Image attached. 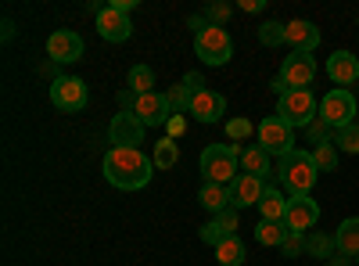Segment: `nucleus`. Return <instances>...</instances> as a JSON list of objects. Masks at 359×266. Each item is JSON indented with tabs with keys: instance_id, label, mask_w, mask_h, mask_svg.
<instances>
[{
	"instance_id": "obj_44",
	"label": "nucleus",
	"mask_w": 359,
	"mask_h": 266,
	"mask_svg": "<svg viewBox=\"0 0 359 266\" xmlns=\"http://www.w3.org/2000/svg\"><path fill=\"white\" fill-rule=\"evenodd\" d=\"M355 101H359V83H355Z\"/></svg>"
},
{
	"instance_id": "obj_8",
	"label": "nucleus",
	"mask_w": 359,
	"mask_h": 266,
	"mask_svg": "<svg viewBox=\"0 0 359 266\" xmlns=\"http://www.w3.org/2000/svg\"><path fill=\"white\" fill-rule=\"evenodd\" d=\"M50 101L54 108H62V112H83L90 94H86V83L76 79V76H57L50 83Z\"/></svg>"
},
{
	"instance_id": "obj_11",
	"label": "nucleus",
	"mask_w": 359,
	"mask_h": 266,
	"mask_svg": "<svg viewBox=\"0 0 359 266\" xmlns=\"http://www.w3.org/2000/svg\"><path fill=\"white\" fill-rule=\"evenodd\" d=\"M83 51H86V44H83L79 33H72V29H54L50 40H47V54H50V62H57V65L79 62Z\"/></svg>"
},
{
	"instance_id": "obj_4",
	"label": "nucleus",
	"mask_w": 359,
	"mask_h": 266,
	"mask_svg": "<svg viewBox=\"0 0 359 266\" xmlns=\"http://www.w3.org/2000/svg\"><path fill=\"white\" fill-rule=\"evenodd\" d=\"M194 54L205 65H226L233 58V40H230V33L223 25H208L194 36Z\"/></svg>"
},
{
	"instance_id": "obj_13",
	"label": "nucleus",
	"mask_w": 359,
	"mask_h": 266,
	"mask_svg": "<svg viewBox=\"0 0 359 266\" xmlns=\"http://www.w3.org/2000/svg\"><path fill=\"white\" fill-rule=\"evenodd\" d=\"M284 44L291 47V54H313L320 47V29L306 18L284 22Z\"/></svg>"
},
{
	"instance_id": "obj_19",
	"label": "nucleus",
	"mask_w": 359,
	"mask_h": 266,
	"mask_svg": "<svg viewBox=\"0 0 359 266\" xmlns=\"http://www.w3.org/2000/svg\"><path fill=\"white\" fill-rule=\"evenodd\" d=\"M241 173H248V176H259V180H269V152H262L259 144H248V147H241Z\"/></svg>"
},
{
	"instance_id": "obj_10",
	"label": "nucleus",
	"mask_w": 359,
	"mask_h": 266,
	"mask_svg": "<svg viewBox=\"0 0 359 266\" xmlns=\"http://www.w3.org/2000/svg\"><path fill=\"white\" fill-rule=\"evenodd\" d=\"M287 230H298V234H309L316 223H320V205L313 201V194H294L287 198V216H284Z\"/></svg>"
},
{
	"instance_id": "obj_23",
	"label": "nucleus",
	"mask_w": 359,
	"mask_h": 266,
	"mask_svg": "<svg viewBox=\"0 0 359 266\" xmlns=\"http://www.w3.org/2000/svg\"><path fill=\"white\" fill-rule=\"evenodd\" d=\"M306 252L313 255V259H331V255H338V245H334V234H323V230H309L306 234Z\"/></svg>"
},
{
	"instance_id": "obj_39",
	"label": "nucleus",
	"mask_w": 359,
	"mask_h": 266,
	"mask_svg": "<svg viewBox=\"0 0 359 266\" xmlns=\"http://www.w3.org/2000/svg\"><path fill=\"white\" fill-rule=\"evenodd\" d=\"M165 126H169V137H172V140H176L180 133H184V130H187V123H184V115H172V119H169Z\"/></svg>"
},
{
	"instance_id": "obj_41",
	"label": "nucleus",
	"mask_w": 359,
	"mask_h": 266,
	"mask_svg": "<svg viewBox=\"0 0 359 266\" xmlns=\"http://www.w3.org/2000/svg\"><path fill=\"white\" fill-rule=\"evenodd\" d=\"M262 0H241V11H262Z\"/></svg>"
},
{
	"instance_id": "obj_7",
	"label": "nucleus",
	"mask_w": 359,
	"mask_h": 266,
	"mask_svg": "<svg viewBox=\"0 0 359 266\" xmlns=\"http://www.w3.org/2000/svg\"><path fill=\"white\" fill-rule=\"evenodd\" d=\"M355 108H359V101H355V94H348V91H331V94H323V101H320V119L327 123V126H334V130H345V126H352L355 123Z\"/></svg>"
},
{
	"instance_id": "obj_21",
	"label": "nucleus",
	"mask_w": 359,
	"mask_h": 266,
	"mask_svg": "<svg viewBox=\"0 0 359 266\" xmlns=\"http://www.w3.org/2000/svg\"><path fill=\"white\" fill-rule=\"evenodd\" d=\"M259 216L269 220V223H284L287 216V198L280 194V187H266L262 201H259Z\"/></svg>"
},
{
	"instance_id": "obj_34",
	"label": "nucleus",
	"mask_w": 359,
	"mask_h": 266,
	"mask_svg": "<svg viewBox=\"0 0 359 266\" xmlns=\"http://www.w3.org/2000/svg\"><path fill=\"white\" fill-rule=\"evenodd\" d=\"M201 15H205L208 25H226V18L233 15V8H230V4H208Z\"/></svg>"
},
{
	"instance_id": "obj_9",
	"label": "nucleus",
	"mask_w": 359,
	"mask_h": 266,
	"mask_svg": "<svg viewBox=\"0 0 359 266\" xmlns=\"http://www.w3.org/2000/svg\"><path fill=\"white\" fill-rule=\"evenodd\" d=\"M313 76H316V58L313 54H291V58H284L280 79H284L287 91H309Z\"/></svg>"
},
{
	"instance_id": "obj_31",
	"label": "nucleus",
	"mask_w": 359,
	"mask_h": 266,
	"mask_svg": "<svg viewBox=\"0 0 359 266\" xmlns=\"http://www.w3.org/2000/svg\"><path fill=\"white\" fill-rule=\"evenodd\" d=\"M259 44L262 47H280L284 44V25L280 22H262L259 25Z\"/></svg>"
},
{
	"instance_id": "obj_25",
	"label": "nucleus",
	"mask_w": 359,
	"mask_h": 266,
	"mask_svg": "<svg viewBox=\"0 0 359 266\" xmlns=\"http://www.w3.org/2000/svg\"><path fill=\"white\" fill-rule=\"evenodd\" d=\"M284 238H287V223H269V220H262V223L255 227V241L266 245V248H280Z\"/></svg>"
},
{
	"instance_id": "obj_15",
	"label": "nucleus",
	"mask_w": 359,
	"mask_h": 266,
	"mask_svg": "<svg viewBox=\"0 0 359 266\" xmlns=\"http://www.w3.org/2000/svg\"><path fill=\"white\" fill-rule=\"evenodd\" d=\"M191 115H194L198 123L212 126V123H219L223 115H226V98L219 91H212V86H205V91H198L194 101H191Z\"/></svg>"
},
{
	"instance_id": "obj_27",
	"label": "nucleus",
	"mask_w": 359,
	"mask_h": 266,
	"mask_svg": "<svg viewBox=\"0 0 359 266\" xmlns=\"http://www.w3.org/2000/svg\"><path fill=\"white\" fill-rule=\"evenodd\" d=\"M151 162H155L158 169H169V166H176V162H180V147H176V140H172V137H162V140L155 144Z\"/></svg>"
},
{
	"instance_id": "obj_30",
	"label": "nucleus",
	"mask_w": 359,
	"mask_h": 266,
	"mask_svg": "<svg viewBox=\"0 0 359 266\" xmlns=\"http://www.w3.org/2000/svg\"><path fill=\"white\" fill-rule=\"evenodd\" d=\"M313 162H316L320 173H334V169H338V147H334V140L313 147Z\"/></svg>"
},
{
	"instance_id": "obj_12",
	"label": "nucleus",
	"mask_w": 359,
	"mask_h": 266,
	"mask_svg": "<svg viewBox=\"0 0 359 266\" xmlns=\"http://www.w3.org/2000/svg\"><path fill=\"white\" fill-rule=\"evenodd\" d=\"M144 123L137 119L133 112H118V115H111V123H108V140H111V147H137L140 140H144Z\"/></svg>"
},
{
	"instance_id": "obj_26",
	"label": "nucleus",
	"mask_w": 359,
	"mask_h": 266,
	"mask_svg": "<svg viewBox=\"0 0 359 266\" xmlns=\"http://www.w3.org/2000/svg\"><path fill=\"white\" fill-rule=\"evenodd\" d=\"M126 83H130V91L140 98V94H151L155 91V69L151 65H133L130 69V76H126Z\"/></svg>"
},
{
	"instance_id": "obj_36",
	"label": "nucleus",
	"mask_w": 359,
	"mask_h": 266,
	"mask_svg": "<svg viewBox=\"0 0 359 266\" xmlns=\"http://www.w3.org/2000/svg\"><path fill=\"white\" fill-rule=\"evenodd\" d=\"M226 137H230V140L252 137V119H230V123H226Z\"/></svg>"
},
{
	"instance_id": "obj_43",
	"label": "nucleus",
	"mask_w": 359,
	"mask_h": 266,
	"mask_svg": "<svg viewBox=\"0 0 359 266\" xmlns=\"http://www.w3.org/2000/svg\"><path fill=\"white\" fill-rule=\"evenodd\" d=\"M11 36H15V22L8 18V22H4V40H11Z\"/></svg>"
},
{
	"instance_id": "obj_35",
	"label": "nucleus",
	"mask_w": 359,
	"mask_h": 266,
	"mask_svg": "<svg viewBox=\"0 0 359 266\" xmlns=\"http://www.w3.org/2000/svg\"><path fill=\"white\" fill-rule=\"evenodd\" d=\"M198 234H201V241H205V245H212V248L226 241V234H223V227H219L216 220H208V223H205V227H201Z\"/></svg>"
},
{
	"instance_id": "obj_42",
	"label": "nucleus",
	"mask_w": 359,
	"mask_h": 266,
	"mask_svg": "<svg viewBox=\"0 0 359 266\" xmlns=\"http://www.w3.org/2000/svg\"><path fill=\"white\" fill-rule=\"evenodd\" d=\"M327 266H352V259L348 255H331V259H327Z\"/></svg>"
},
{
	"instance_id": "obj_22",
	"label": "nucleus",
	"mask_w": 359,
	"mask_h": 266,
	"mask_svg": "<svg viewBox=\"0 0 359 266\" xmlns=\"http://www.w3.org/2000/svg\"><path fill=\"white\" fill-rule=\"evenodd\" d=\"M198 201L205 205L208 213H216V216H219L223 209H230V187H223V184H208V180H205V184L198 187Z\"/></svg>"
},
{
	"instance_id": "obj_3",
	"label": "nucleus",
	"mask_w": 359,
	"mask_h": 266,
	"mask_svg": "<svg viewBox=\"0 0 359 266\" xmlns=\"http://www.w3.org/2000/svg\"><path fill=\"white\" fill-rule=\"evenodd\" d=\"M320 180V169L313 162V152H302V147H294L280 159V184L284 191L294 198V194H309Z\"/></svg>"
},
{
	"instance_id": "obj_18",
	"label": "nucleus",
	"mask_w": 359,
	"mask_h": 266,
	"mask_svg": "<svg viewBox=\"0 0 359 266\" xmlns=\"http://www.w3.org/2000/svg\"><path fill=\"white\" fill-rule=\"evenodd\" d=\"M327 76H331L341 91L348 83H359V58L352 51H334L331 58H327Z\"/></svg>"
},
{
	"instance_id": "obj_1",
	"label": "nucleus",
	"mask_w": 359,
	"mask_h": 266,
	"mask_svg": "<svg viewBox=\"0 0 359 266\" xmlns=\"http://www.w3.org/2000/svg\"><path fill=\"white\" fill-rule=\"evenodd\" d=\"M108 184L118 191H140L151 184L155 176V162L147 159L140 147H108V155L101 162Z\"/></svg>"
},
{
	"instance_id": "obj_5",
	"label": "nucleus",
	"mask_w": 359,
	"mask_h": 266,
	"mask_svg": "<svg viewBox=\"0 0 359 266\" xmlns=\"http://www.w3.org/2000/svg\"><path fill=\"white\" fill-rule=\"evenodd\" d=\"M277 115H280L291 130L309 126L316 115H320V101L313 98V91H287V94L277 101Z\"/></svg>"
},
{
	"instance_id": "obj_16",
	"label": "nucleus",
	"mask_w": 359,
	"mask_h": 266,
	"mask_svg": "<svg viewBox=\"0 0 359 266\" xmlns=\"http://www.w3.org/2000/svg\"><path fill=\"white\" fill-rule=\"evenodd\" d=\"M266 194V180H259V176H248L241 173L237 180L230 184V209H259V201Z\"/></svg>"
},
{
	"instance_id": "obj_2",
	"label": "nucleus",
	"mask_w": 359,
	"mask_h": 266,
	"mask_svg": "<svg viewBox=\"0 0 359 266\" xmlns=\"http://www.w3.org/2000/svg\"><path fill=\"white\" fill-rule=\"evenodd\" d=\"M201 173L208 184L230 187L241 176V147L237 144H208L201 152Z\"/></svg>"
},
{
	"instance_id": "obj_6",
	"label": "nucleus",
	"mask_w": 359,
	"mask_h": 266,
	"mask_svg": "<svg viewBox=\"0 0 359 266\" xmlns=\"http://www.w3.org/2000/svg\"><path fill=\"white\" fill-rule=\"evenodd\" d=\"M255 137H259V147L269 155L284 159L287 152H294V130L280 119V115H266V119L255 126Z\"/></svg>"
},
{
	"instance_id": "obj_28",
	"label": "nucleus",
	"mask_w": 359,
	"mask_h": 266,
	"mask_svg": "<svg viewBox=\"0 0 359 266\" xmlns=\"http://www.w3.org/2000/svg\"><path fill=\"white\" fill-rule=\"evenodd\" d=\"M165 101H169L172 115H176V112H191V101H194V94H191L187 86H184V79H180V83L165 86Z\"/></svg>"
},
{
	"instance_id": "obj_17",
	"label": "nucleus",
	"mask_w": 359,
	"mask_h": 266,
	"mask_svg": "<svg viewBox=\"0 0 359 266\" xmlns=\"http://www.w3.org/2000/svg\"><path fill=\"white\" fill-rule=\"evenodd\" d=\"M133 115H137V119H140L144 126H162V123H169V119H172V108H169L165 94L151 91V94H140V98H137Z\"/></svg>"
},
{
	"instance_id": "obj_33",
	"label": "nucleus",
	"mask_w": 359,
	"mask_h": 266,
	"mask_svg": "<svg viewBox=\"0 0 359 266\" xmlns=\"http://www.w3.org/2000/svg\"><path fill=\"white\" fill-rule=\"evenodd\" d=\"M280 255L287 259H298V255H306V234H298V230H287V238L280 245Z\"/></svg>"
},
{
	"instance_id": "obj_24",
	"label": "nucleus",
	"mask_w": 359,
	"mask_h": 266,
	"mask_svg": "<svg viewBox=\"0 0 359 266\" xmlns=\"http://www.w3.org/2000/svg\"><path fill=\"white\" fill-rule=\"evenodd\" d=\"M245 255H248V248H245V241L237 238V234H230L223 245H216V259H219V266H241Z\"/></svg>"
},
{
	"instance_id": "obj_14",
	"label": "nucleus",
	"mask_w": 359,
	"mask_h": 266,
	"mask_svg": "<svg viewBox=\"0 0 359 266\" xmlns=\"http://www.w3.org/2000/svg\"><path fill=\"white\" fill-rule=\"evenodd\" d=\"M97 33H101V40H108V44H123V40H130V33H133V22H130L126 11L104 4L101 15H97Z\"/></svg>"
},
{
	"instance_id": "obj_37",
	"label": "nucleus",
	"mask_w": 359,
	"mask_h": 266,
	"mask_svg": "<svg viewBox=\"0 0 359 266\" xmlns=\"http://www.w3.org/2000/svg\"><path fill=\"white\" fill-rule=\"evenodd\" d=\"M216 223L223 227V234H226V238H230V234L237 230V223H241V220H237V209H223V213L216 216Z\"/></svg>"
},
{
	"instance_id": "obj_38",
	"label": "nucleus",
	"mask_w": 359,
	"mask_h": 266,
	"mask_svg": "<svg viewBox=\"0 0 359 266\" xmlns=\"http://www.w3.org/2000/svg\"><path fill=\"white\" fill-rule=\"evenodd\" d=\"M184 86H187L191 94H198V91H205V76L201 72H187L184 76Z\"/></svg>"
},
{
	"instance_id": "obj_32",
	"label": "nucleus",
	"mask_w": 359,
	"mask_h": 266,
	"mask_svg": "<svg viewBox=\"0 0 359 266\" xmlns=\"http://www.w3.org/2000/svg\"><path fill=\"white\" fill-rule=\"evenodd\" d=\"M306 133H309V144H316V147H320V144H331V140H334V126H327V123L320 119V115H316V119H313V123L306 126Z\"/></svg>"
},
{
	"instance_id": "obj_40",
	"label": "nucleus",
	"mask_w": 359,
	"mask_h": 266,
	"mask_svg": "<svg viewBox=\"0 0 359 266\" xmlns=\"http://www.w3.org/2000/svg\"><path fill=\"white\" fill-rule=\"evenodd\" d=\"M111 8H118V11H126V15H130V11L137 8V0H111Z\"/></svg>"
},
{
	"instance_id": "obj_20",
	"label": "nucleus",
	"mask_w": 359,
	"mask_h": 266,
	"mask_svg": "<svg viewBox=\"0 0 359 266\" xmlns=\"http://www.w3.org/2000/svg\"><path fill=\"white\" fill-rule=\"evenodd\" d=\"M334 245H338V255H348V259L359 255V216L341 220V227L334 234Z\"/></svg>"
},
{
	"instance_id": "obj_29",
	"label": "nucleus",
	"mask_w": 359,
	"mask_h": 266,
	"mask_svg": "<svg viewBox=\"0 0 359 266\" xmlns=\"http://www.w3.org/2000/svg\"><path fill=\"white\" fill-rule=\"evenodd\" d=\"M334 147L345 155H359V123L345 126V130H334Z\"/></svg>"
}]
</instances>
